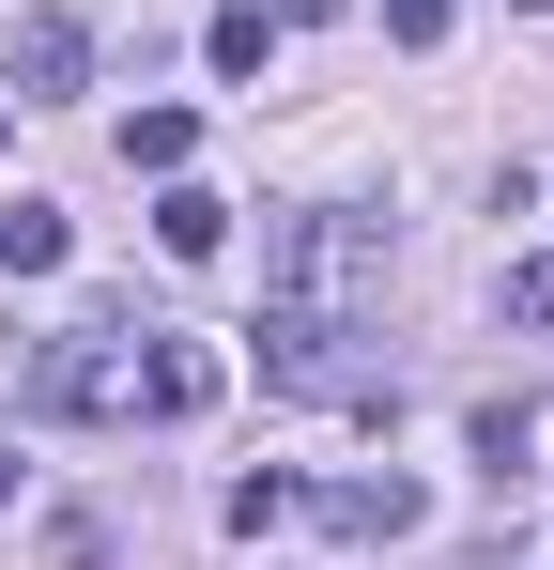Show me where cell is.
<instances>
[{
  "instance_id": "13",
  "label": "cell",
  "mask_w": 554,
  "mask_h": 570,
  "mask_svg": "<svg viewBox=\"0 0 554 570\" xmlns=\"http://www.w3.org/2000/svg\"><path fill=\"white\" fill-rule=\"evenodd\" d=\"M263 16H277V31H293V16H339V0H263Z\"/></svg>"
},
{
  "instance_id": "10",
  "label": "cell",
  "mask_w": 554,
  "mask_h": 570,
  "mask_svg": "<svg viewBox=\"0 0 554 570\" xmlns=\"http://www.w3.org/2000/svg\"><path fill=\"white\" fill-rule=\"evenodd\" d=\"M293 509H308V493H293V478H231V540H277V524H293Z\"/></svg>"
},
{
  "instance_id": "5",
  "label": "cell",
  "mask_w": 554,
  "mask_h": 570,
  "mask_svg": "<svg viewBox=\"0 0 554 570\" xmlns=\"http://www.w3.org/2000/svg\"><path fill=\"white\" fill-rule=\"evenodd\" d=\"M308 509H324L339 540H416V524H432V493H416V478H400V463H385V478H324Z\"/></svg>"
},
{
  "instance_id": "2",
  "label": "cell",
  "mask_w": 554,
  "mask_h": 570,
  "mask_svg": "<svg viewBox=\"0 0 554 570\" xmlns=\"http://www.w3.org/2000/svg\"><path fill=\"white\" fill-rule=\"evenodd\" d=\"M263 308H385V216L293 200V216L263 232Z\"/></svg>"
},
{
  "instance_id": "1",
  "label": "cell",
  "mask_w": 554,
  "mask_h": 570,
  "mask_svg": "<svg viewBox=\"0 0 554 570\" xmlns=\"http://www.w3.org/2000/svg\"><path fill=\"white\" fill-rule=\"evenodd\" d=\"M0 401L16 416H139V324H62V340H0Z\"/></svg>"
},
{
  "instance_id": "4",
  "label": "cell",
  "mask_w": 554,
  "mask_h": 570,
  "mask_svg": "<svg viewBox=\"0 0 554 570\" xmlns=\"http://www.w3.org/2000/svg\"><path fill=\"white\" fill-rule=\"evenodd\" d=\"M0 78H16V108H62L92 78V31L78 16H16V47H0Z\"/></svg>"
},
{
  "instance_id": "6",
  "label": "cell",
  "mask_w": 554,
  "mask_h": 570,
  "mask_svg": "<svg viewBox=\"0 0 554 570\" xmlns=\"http://www.w3.org/2000/svg\"><path fill=\"white\" fill-rule=\"evenodd\" d=\"M155 247H170V263H216V247H231V200L200 186V170H170V186H155Z\"/></svg>"
},
{
  "instance_id": "9",
  "label": "cell",
  "mask_w": 554,
  "mask_h": 570,
  "mask_svg": "<svg viewBox=\"0 0 554 570\" xmlns=\"http://www.w3.org/2000/svg\"><path fill=\"white\" fill-rule=\"evenodd\" d=\"M185 155H200V108H139V124H123V170H155V186H170Z\"/></svg>"
},
{
  "instance_id": "8",
  "label": "cell",
  "mask_w": 554,
  "mask_h": 570,
  "mask_svg": "<svg viewBox=\"0 0 554 570\" xmlns=\"http://www.w3.org/2000/svg\"><path fill=\"white\" fill-rule=\"evenodd\" d=\"M200 62H216V78H263V62H277V16H263V0H216Z\"/></svg>"
},
{
  "instance_id": "11",
  "label": "cell",
  "mask_w": 554,
  "mask_h": 570,
  "mask_svg": "<svg viewBox=\"0 0 554 570\" xmlns=\"http://www.w3.org/2000/svg\"><path fill=\"white\" fill-rule=\"evenodd\" d=\"M385 47H447V0H385Z\"/></svg>"
},
{
  "instance_id": "14",
  "label": "cell",
  "mask_w": 554,
  "mask_h": 570,
  "mask_svg": "<svg viewBox=\"0 0 554 570\" xmlns=\"http://www.w3.org/2000/svg\"><path fill=\"white\" fill-rule=\"evenodd\" d=\"M0 509H16V448H0Z\"/></svg>"
},
{
  "instance_id": "3",
  "label": "cell",
  "mask_w": 554,
  "mask_h": 570,
  "mask_svg": "<svg viewBox=\"0 0 554 570\" xmlns=\"http://www.w3.org/2000/svg\"><path fill=\"white\" fill-rule=\"evenodd\" d=\"M216 401H231V355H216V340H170V324H139V416H216Z\"/></svg>"
},
{
  "instance_id": "12",
  "label": "cell",
  "mask_w": 554,
  "mask_h": 570,
  "mask_svg": "<svg viewBox=\"0 0 554 570\" xmlns=\"http://www.w3.org/2000/svg\"><path fill=\"white\" fill-rule=\"evenodd\" d=\"M508 324H554V263H508Z\"/></svg>"
},
{
  "instance_id": "7",
  "label": "cell",
  "mask_w": 554,
  "mask_h": 570,
  "mask_svg": "<svg viewBox=\"0 0 554 570\" xmlns=\"http://www.w3.org/2000/svg\"><path fill=\"white\" fill-rule=\"evenodd\" d=\"M62 200H0V278H62Z\"/></svg>"
}]
</instances>
